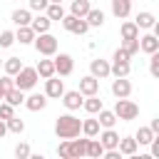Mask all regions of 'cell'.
Wrapping results in <instances>:
<instances>
[{
    "label": "cell",
    "mask_w": 159,
    "mask_h": 159,
    "mask_svg": "<svg viewBox=\"0 0 159 159\" xmlns=\"http://www.w3.org/2000/svg\"><path fill=\"white\" fill-rule=\"evenodd\" d=\"M80 132H82V119L75 117L72 112L60 114L55 119V134H57V139H75V137H80Z\"/></svg>",
    "instance_id": "1"
},
{
    "label": "cell",
    "mask_w": 159,
    "mask_h": 159,
    "mask_svg": "<svg viewBox=\"0 0 159 159\" xmlns=\"http://www.w3.org/2000/svg\"><path fill=\"white\" fill-rule=\"evenodd\" d=\"M114 114H117V119H122V122H132V119L139 117V104L132 102L129 97H119V99L114 102Z\"/></svg>",
    "instance_id": "2"
},
{
    "label": "cell",
    "mask_w": 159,
    "mask_h": 159,
    "mask_svg": "<svg viewBox=\"0 0 159 159\" xmlns=\"http://www.w3.org/2000/svg\"><path fill=\"white\" fill-rule=\"evenodd\" d=\"M35 50H37V55H42V57H55L57 55V37L55 35H50V32H40V35H35Z\"/></svg>",
    "instance_id": "3"
},
{
    "label": "cell",
    "mask_w": 159,
    "mask_h": 159,
    "mask_svg": "<svg viewBox=\"0 0 159 159\" xmlns=\"http://www.w3.org/2000/svg\"><path fill=\"white\" fill-rule=\"evenodd\" d=\"M37 80H40L37 70H35V67H25V65H22V70L15 75V87H17V89H22V92H30V89H35Z\"/></svg>",
    "instance_id": "4"
},
{
    "label": "cell",
    "mask_w": 159,
    "mask_h": 159,
    "mask_svg": "<svg viewBox=\"0 0 159 159\" xmlns=\"http://www.w3.org/2000/svg\"><path fill=\"white\" fill-rule=\"evenodd\" d=\"M60 22H62V27H65L67 32H72V35H84V32L89 30L87 20H84V17H77V15H72V12H67Z\"/></svg>",
    "instance_id": "5"
},
{
    "label": "cell",
    "mask_w": 159,
    "mask_h": 159,
    "mask_svg": "<svg viewBox=\"0 0 159 159\" xmlns=\"http://www.w3.org/2000/svg\"><path fill=\"white\" fill-rule=\"evenodd\" d=\"M72 70H75V60H72V55H67V52L55 55V75H60V77H70Z\"/></svg>",
    "instance_id": "6"
},
{
    "label": "cell",
    "mask_w": 159,
    "mask_h": 159,
    "mask_svg": "<svg viewBox=\"0 0 159 159\" xmlns=\"http://www.w3.org/2000/svg\"><path fill=\"white\" fill-rule=\"evenodd\" d=\"M82 102H84V94L80 92V89H65V94H62V104H65V109L67 112H77V109H82Z\"/></svg>",
    "instance_id": "7"
},
{
    "label": "cell",
    "mask_w": 159,
    "mask_h": 159,
    "mask_svg": "<svg viewBox=\"0 0 159 159\" xmlns=\"http://www.w3.org/2000/svg\"><path fill=\"white\" fill-rule=\"evenodd\" d=\"M89 75H94L97 80L109 77V75H112V62H107V60H102V57H94V60L89 62Z\"/></svg>",
    "instance_id": "8"
},
{
    "label": "cell",
    "mask_w": 159,
    "mask_h": 159,
    "mask_svg": "<svg viewBox=\"0 0 159 159\" xmlns=\"http://www.w3.org/2000/svg\"><path fill=\"white\" fill-rule=\"evenodd\" d=\"M45 94H47V99H60V97L65 94V82L57 80L55 75L47 77V80H45Z\"/></svg>",
    "instance_id": "9"
},
{
    "label": "cell",
    "mask_w": 159,
    "mask_h": 159,
    "mask_svg": "<svg viewBox=\"0 0 159 159\" xmlns=\"http://www.w3.org/2000/svg\"><path fill=\"white\" fill-rule=\"evenodd\" d=\"M80 92H82L84 97H89V94H99V80H97L94 75H84V77L80 80Z\"/></svg>",
    "instance_id": "10"
},
{
    "label": "cell",
    "mask_w": 159,
    "mask_h": 159,
    "mask_svg": "<svg viewBox=\"0 0 159 159\" xmlns=\"http://www.w3.org/2000/svg\"><path fill=\"white\" fill-rule=\"evenodd\" d=\"M112 94L119 99V97H129L132 94V82L127 77H114L112 80Z\"/></svg>",
    "instance_id": "11"
},
{
    "label": "cell",
    "mask_w": 159,
    "mask_h": 159,
    "mask_svg": "<svg viewBox=\"0 0 159 159\" xmlns=\"http://www.w3.org/2000/svg\"><path fill=\"white\" fill-rule=\"evenodd\" d=\"M25 107L30 109V112H42L45 107H47V94L42 92H32L30 97H25Z\"/></svg>",
    "instance_id": "12"
},
{
    "label": "cell",
    "mask_w": 159,
    "mask_h": 159,
    "mask_svg": "<svg viewBox=\"0 0 159 159\" xmlns=\"http://www.w3.org/2000/svg\"><path fill=\"white\" fill-rule=\"evenodd\" d=\"M97 137H99V142H102V147H104V149H117V147H119V134L114 132V127L102 129Z\"/></svg>",
    "instance_id": "13"
},
{
    "label": "cell",
    "mask_w": 159,
    "mask_h": 159,
    "mask_svg": "<svg viewBox=\"0 0 159 159\" xmlns=\"http://www.w3.org/2000/svg\"><path fill=\"white\" fill-rule=\"evenodd\" d=\"M112 15L117 20H127L132 15V0H112Z\"/></svg>",
    "instance_id": "14"
},
{
    "label": "cell",
    "mask_w": 159,
    "mask_h": 159,
    "mask_svg": "<svg viewBox=\"0 0 159 159\" xmlns=\"http://www.w3.org/2000/svg\"><path fill=\"white\" fill-rule=\"evenodd\" d=\"M139 50H142V52H147V55L157 52V50H159V37H157L154 32L142 35V37H139Z\"/></svg>",
    "instance_id": "15"
},
{
    "label": "cell",
    "mask_w": 159,
    "mask_h": 159,
    "mask_svg": "<svg viewBox=\"0 0 159 159\" xmlns=\"http://www.w3.org/2000/svg\"><path fill=\"white\" fill-rule=\"evenodd\" d=\"M117 149L122 152V157H134L137 149H139V144H137L134 137H119V147Z\"/></svg>",
    "instance_id": "16"
},
{
    "label": "cell",
    "mask_w": 159,
    "mask_h": 159,
    "mask_svg": "<svg viewBox=\"0 0 159 159\" xmlns=\"http://www.w3.org/2000/svg\"><path fill=\"white\" fill-rule=\"evenodd\" d=\"M89 139V137H87ZM87 139H70V159H80V157H87Z\"/></svg>",
    "instance_id": "17"
},
{
    "label": "cell",
    "mask_w": 159,
    "mask_h": 159,
    "mask_svg": "<svg viewBox=\"0 0 159 159\" xmlns=\"http://www.w3.org/2000/svg\"><path fill=\"white\" fill-rule=\"evenodd\" d=\"M134 22H137V27H139V30H152V27H154V22H157V17H154L149 10H139V12H137V17H134Z\"/></svg>",
    "instance_id": "18"
},
{
    "label": "cell",
    "mask_w": 159,
    "mask_h": 159,
    "mask_svg": "<svg viewBox=\"0 0 159 159\" xmlns=\"http://www.w3.org/2000/svg\"><path fill=\"white\" fill-rule=\"evenodd\" d=\"M30 27L35 30V35H40V32H50V27H52V20H50V17L45 15V12H40L37 17H32Z\"/></svg>",
    "instance_id": "19"
},
{
    "label": "cell",
    "mask_w": 159,
    "mask_h": 159,
    "mask_svg": "<svg viewBox=\"0 0 159 159\" xmlns=\"http://www.w3.org/2000/svg\"><path fill=\"white\" fill-rule=\"evenodd\" d=\"M12 22H15L17 27L30 25V22H32V10H30V7H17V10H12Z\"/></svg>",
    "instance_id": "20"
},
{
    "label": "cell",
    "mask_w": 159,
    "mask_h": 159,
    "mask_svg": "<svg viewBox=\"0 0 159 159\" xmlns=\"http://www.w3.org/2000/svg\"><path fill=\"white\" fill-rule=\"evenodd\" d=\"M15 40H17L20 45H32V42H35V30H32L30 25H22V27H17V32H15Z\"/></svg>",
    "instance_id": "21"
},
{
    "label": "cell",
    "mask_w": 159,
    "mask_h": 159,
    "mask_svg": "<svg viewBox=\"0 0 159 159\" xmlns=\"http://www.w3.org/2000/svg\"><path fill=\"white\" fill-rule=\"evenodd\" d=\"M102 107H104V102L99 99V94H89V97L82 102V109H84L87 114H97Z\"/></svg>",
    "instance_id": "22"
},
{
    "label": "cell",
    "mask_w": 159,
    "mask_h": 159,
    "mask_svg": "<svg viewBox=\"0 0 159 159\" xmlns=\"http://www.w3.org/2000/svg\"><path fill=\"white\" fill-rule=\"evenodd\" d=\"M87 157H89V159L104 157V147H102V142H99L97 137H89V139H87Z\"/></svg>",
    "instance_id": "23"
},
{
    "label": "cell",
    "mask_w": 159,
    "mask_h": 159,
    "mask_svg": "<svg viewBox=\"0 0 159 159\" xmlns=\"http://www.w3.org/2000/svg\"><path fill=\"white\" fill-rule=\"evenodd\" d=\"M119 35H122V40L139 37V27H137V22H134V20H124V22H122V27H119Z\"/></svg>",
    "instance_id": "24"
},
{
    "label": "cell",
    "mask_w": 159,
    "mask_h": 159,
    "mask_svg": "<svg viewBox=\"0 0 159 159\" xmlns=\"http://www.w3.org/2000/svg\"><path fill=\"white\" fill-rule=\"evenodd\" d=\"M35 70H37V75L42 77V80H47V77H52L55 75V60H40L37 65H35Z\"/></svg>",
    "instance_id": "25"
},
{
    "label": "cell",
    "mask_w": 159,
    "mask_h": 159,
    "mask_svg": "<svg viewBox=\"0 0 159 159\" xmlns=\"http://www.w3.org/2000/svg\"><path fill=\"white\" fill-rule=\"evenodd\" d=\"M132 72V62L127 60H112V75L114 77H129Z\"/></svg>",
    "instance_id": "26"
},
{
    "label": "cell",
    "mask_w": 159,
    "mask_h": 159,
    "mask_svg": "<svg viewBox=\"0 0 159 159\" xmlns=\"http://www.w3.org/2000/svg\"><path fill=\"white\" fill-rule=\"evenodd\" d=\"M97 119H99V124H102V129H107V127H114L117 124V114H114V109H99L97 112Z\"/></svg>",
    "instance_id": "27"
},
{
    "label": "cell",
    "mask_w": 159,
    "mask_h": 159,
    "mask_svg": "<svg viewBox=\"0 0 159 159\" xmlns=\"http://www.w3.org/2000/svg\"><path fill=\"white\" fill-rule=\"evenodd\" d=\"M89 10H92V2L89 0H72L70 2V12L77 15V17H84Z\"/></svg>",
    "instance_id": "28"
},
{
    "label": "cell",
    "mask_w": 159,
    "mask_h": 159,
    "mask_svg": "<svg viewBox=\"0 0 159 159\" xmlns=\"http://www.w3.org/2000/svg\"><path fill=\"white\" fill-rule=\"evenodd\" d=\"M45 15L52 20V22H60L67 12H65V7H62V2H50L47 5V10H45Z\"/></svg>",
    "instance_id": "29"
},
{
    "label": "cell",
    "mask_w": 159,
    "mask_h": 159,
    "mask_svg": "<svg viewBox=\"0 0 159 159\" xmlns=\"http://www.w3.org/2000/svg\"><path fill=\"white\" fill-rule=\"evenodd\" d=\"M84 20H87L89 27H102V25H104V12H102L99 7H92V10L84 15Z\"/></svg>",
    "instance_id": "30"
},
{
    "label": "cell",
    "mask_w": 159,
    "mask_h": 159,
    "mask_svg": "<svg viewBox=\"0 0 159 159\" xmlns=\"http://www.w3.org/2000/svg\"><path fill=\"white\" fill-rule=\"evenodd\" d=\"M2 70H5V75H17L20 70H22V60L20 57H7V60H2Z\"/></svg>",
    "instance_id": "31"
},
{
    "label": "cell",
    "mask_w": 159,
    "mask_h": 159,
    "mask_svg": "<svg viewBox=\"0 0 159 159\" xmlns=\"http://www.w3.org/2000/svg\"><path fill=\"white\" fill-rule=\"evenodd\" d=\"M5 102H10L12 107H20V104H25V92L22 89H17V87H12L10 92H5V97H2Z\"/></svg>",
    "instance_id": "32"
},
{
    "label": "cell",
    "mask_w": 159,
    "mask_h": 159,
    "mask_svg": "<svg viewBox=\"0 0 159 159\" xmlns=\"http://www.w3.org/2000/svg\"><path fill=\"white\" fill-rule=\"evenodd\" d=\"M99 132H102L99 119H84V122H82V134H84V137H97Z\"/></svg>",
    "instance_id": "33"
},
{
    "label": "cell",
    "mask_w": 159,
    "mask_h": 159,
    "mask_svg": "<svg viewBox=\"0 0 159 159\" xmlns=\"http://www.w3.org/2000/svg\"><path fill=\"white\" fill-rule=\"evenodd\" d=\"M134 139H137V144H139V147H142V144H144V147H149V142L154 139L152 127H139V129H137V134H134Z\"/></svg>",
    "instance_id": "34"
},
{
    "label": "cell",
    "mask_w": 159,
    "mask_h": 159,
    "mask_svg": "<svg viewBox=\"0 0 159 159\" xmlns=\"http://www.w3.org/2000/svg\"><path fill=\"white\" fill-rule=\"evenodd\" d=\"M5 124H7V132H12V134H22L25 132V122L20 117H10Z\"/></svg>",
    "instance_id": "35"
},
{
    "label": "cell",
    "mask_w": 159,
    "mask_h": 159,
    "mask_svg": "<svg viewBox=\"0 0 159 159\" xmlns=\"http://www.w3.org/2000/svg\"><path fill=\"white\" fill-rule=\"evenodd\" d=\"M15 157H17V159H30V157H32L30 144H27V142H17V144H15Z\"/></svg>",
    "instance_id": "36"
},
{
    "label": "cell",
    "mask_w": 159,
    "mask_h": 159,
    "mask_svg": "<svg viewBox=\"0 0 159 159\" xmlns=\"http://www.w3.org/2000/svg\"><path fill=\"white\" fill-rule=\"evenodd\" d=\"M15 42H17V40H15V32H12V30H2V32H0V47H2V50H5V47H12Z\"/></svg>",
    "instance_id": "37"
},
{
    "label": "cell",
    "mask_w": 159,
    "mask_h": 159,
    "mask_svg": "<svg viewBox=\"0 0 159 159\" xmlns=\"http://www.w3.org/2000/svg\"><path fill=\"white\" fill-rule=\"evenodd\" d=\"M149 75L154 80H159V50L149 55Z\"/></svg>",
    "instance_id": "38"
},
{
    "label": "cell",
    "mask_w": 159,
    "mask_h": 159,
    "mask_svg": "<svg viewBox=\"0 0 159 159\" xmlns=\"http://www.w3.org/2000/svg\"><path fill=\"white\" fill-rule=\"evenodd\" d=\"M12 87H15V77L12 75H2L0 77V94L5 97V92H10Z\"/></svg>",
    "instance_id": "39"
},
{
    "label": "cell",
    "mask_w": 159,
    "mask_h": 159,
    "mask_svg": "<svg viewBox=\"0 0 159 159\" xmlns=\"http://www.w3.org/2000/svg\"><path fill=\"white\" fill-rule=\"evenodd\" d=\"M10 117H15V107L10 104V102H5V99H0V119H10Z\"/></svg>",
    "instance_id": "40"
},
{
    "label": "cell",
    "mask_w": 159,
    "mask_h": 159,
    "mask_svg": "<svg viewBox=\"0 0 159 159\" xmlns=\"http://www.w3.org/2000/svg\"><path fill=\"white\" fill-rule=\"evenodd\" d=\"M122 47H124L129 55H137V52H139V37H132V40H122Z\"/></svg>",
    "instance_id": "41"
},
{
    "label": "cell",
    "mask_w": 159,
    "mask_h": 159,
    "mask_svg": "<svg viewBox=\"0 0 159 159\" xmlns=\"http://www.w3.org/2000/svg\"><path fill=\"white\" fill-rule=\"evenodd\" d=\"M47 5H50V0H27V7H30L32 12H45Z\"/></svg>",
    "instance_id": "42"
},
{
    "label": "cell",
    "mask_w": 159,
    "mask_h": 159,
    "mask_svg": "<svg viewBox=\"0 0 159 159\" xmlns=\"http://www.w3.org/2000/svg\"><path fill=\"white\" fill-rule=\"evenodd\" d=\"M57 157L70 159V139H62V142L57 144Z\"/></svg>",
    "instance_id": "43"
},
{
    "label": "cell",
    "mask_w": 159,
    "mask_h": 159,
    "mask_svg": "<svg viewBox=\"0 0 159 159\" xmlns=\"http://www.w3.org/2000/svg\"><path fill=\"white\" fill-rule=\"evenodd\" d=\"M149 154L154 159H159V134H154V139L149 142Z\"/></svg>",
    "instance_id": "44"
},
{
    "label": "cell",
    "mask_w": 159,
    "mask_h": 159,
    "mask_svg": "<svg viewBox=\"0 0 159 159\" xmlns=\"http://www.w3.org/2000/svg\"><path fill=\"white\" fill-rule=\"evenodd\" d=\"M112 60H127V62H129V60H132V55H129L124 47H117V50H114V55H112Z\"/></svg>",
    "instance_id": "45"
},
{
    "label": "cell",
    "mask_w": 159,
    "mask_h": 159,
    "mask_svg": "<svg viewBox=\"0 0 159 159\" xmlns=\"http://www.w3.org/2000/svg\"><path fill=\"white\" fill-rule=\"evenodd\" d=\"M104 157L107 159H122V152L119 149H104Z\"/></svg>",
    "instance_id": "46"
},
{
    "label": "cell",
    "mask_w": 159,
    "mask_h": 159,
    "mask_svg": "<svg viewBox=\"0 0 159 159\" xmlns=\"http://www.w3.org/2000/svg\"><path fill=\"white\" fill-rule=\"evenodd\" d=\"M149 127H152V132H154V134H159V117H154V119L149 122Z\"/></svg>",
    "instance_id": "47"
},
{
    "label": "cell",
    "mask_w": 159,
    "mask_h": 159,
    "mask_svg": "<svg viewBox=\"0 0 159 159\" xmlns=\"http://www.w3.org/2000/svg\"><path fill=\"white\" fill-rule=\"evenodd\" d=\"M7 134V124H5V119H0V139Z\"/></svg>",
    "instance_id": "48"
},
{
    "label": "cell",
    "mask_w": 159,
    "mask_h": 159,
    "mask_svg": "<svg viewBox=\"0 0 159 159\" xmlns=\"http://www.w3.org/2000/svg\"><path fill=\"white\" fill-rule=\"evenodd\" d=\"M152 32H154V35H157V37H159V20H157V22H154V27H152Z\"/></svg>",
    "instance_id": "49"
},
{
    "label": "cell",
    "mask_w": 159,
    "mask_h": 159,
    "mask_svg": "<svg viewBox=\"0 0 159 159\" xmlns=\"http://www.w3.org/2000/svg\"><path fill=\"white\" fill-rule=\"evenodd\" d=\"M50 2H62V0H50Z\"/></svg>",
    "instance_id": "50"
},
{
    "label": "cell",
    "mask_w": 159,
    "mask_h": 159,
    "mask_svg": "<svg viewBox=\"0 0 159 159\" xmlns=\"http://www.w3.org/2000/svg\"><path fill=\"white\" fill-rule=\"evenodd\" d=\"M0 67H2V60H0Z\"/></svg>",
    "instance_id": "51"
},
{
    "label": "cell",
    "mask_w": 159,
    "mask_h": 159,
    "mask_svg": "<svg viewBox=\"0 0 159 159\" xmlns=\"http://www.w3.org/2000/svg\"><path fill=\"white\" fill-rule=\"evenodd\" d=\"M0 99H2V94H0Z\"/></svg>",
    "instance_id": "52"
}]
</instances>
